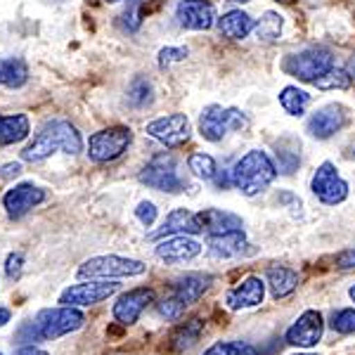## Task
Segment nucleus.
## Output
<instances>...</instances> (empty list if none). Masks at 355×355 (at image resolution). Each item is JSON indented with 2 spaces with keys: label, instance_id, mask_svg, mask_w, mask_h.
Instances as JSON below:
<instances>
[{
  "label": "nucleus",
  "instance_id": "79ce46f5",
  "mask_svg": "<svg viewBox=\"0 0 355 355\" xmlns=\"http://www.w3.org/2000/svg\"><path fill=\"white\" fill-rule=\"evenodd\" d=\"M10 318H12V313H10L8 308H0V327H5V324L10 322Z\"/></svg>",
  "mask_w": 355,
  "mask_h": 355
},
{
  "label": "nucleus",
  "instance_id": "ea45409f",
  "mask_svg": "<svg viewBox=\"0 0 355 355\" xmlns=\"http://www.w3.org/2000/svg\"><path fill=\"white\" fill-rule=\"evenodd\" d=\"M21 164H5L3 168H0V178L3 180H10V178H17V175H21Z\"/></svg>",
  "mask_w": 355,
  "mask_h": 355
},
{
  "label": "nucleus",
  "instance_id": "e433bc0d",
  "mask_svg": "<svg viewBox=\"0 0 355 355\" xmlns=\"http://www.w3.org/2000/svg\"><path fill=\"white\" fill-rule=\"evenodd\" d=\"M190 55L187 53V48H164L159 50V67H171L173 62H182L185 57Z\"/></svg>",
  "mask_w": 355,
  "mask_h": 355
},
{
  "label": "nucleus",
  "instance_id": "cd10ccee",
  "mask_svg": "<svg viewBox=\"0 0 355 355\" xmlns=\"http://www.w3.org/2000/svg\"><path fill=\"white\" fill-rule=\"evenodd\" d=\"M28 81V67L19 57H10V60H0V85L8 88H21Z\"/></svg>",
  "mask_w": 355,
  "mask_h": 355
},
{
  "label": "nucleus",
  "instance_id": "f257e3e1",
  "mask_svg": "<svg viewBox=\"0 0 355 355\" xmlns=\"http://www.w3.org/2000/svg\"><path fill=\"white\" fill-rule=\"evenodd\" d=\"M83 150V137L78 133V128L67 119H50L43 123V128L38 130L36 137L21 150V159L31 164H38L43 159L53 157L55 152L64 154H78Z\"/></svg>",
  "mask_w": 355,
  "mask_h": 355
},
{
  "label": "nucleus",
  "instance_id": "2f4dec72",
  "mask_svg": "<svg viewBox=\"0 0 355 355\" xmlns=\"http://www.w3.org/2000/svg\"><path fill=\"white\" fill-rule=\"evenodd\" d=\"M187 168L192 171L197 178L202 180H214L216 173H218V166H216V159L211 154H204V152H197L187 159Z\"/></svg>",
  "mask_w": 355,
  "mask_h": 355
},
{
  "label": "nucleus",
  "instance_id": "f03ea898",
  "mask_svg": "<svg viewBox=\"0 0 355 355\" xmlns=\"http://www.w3.org/2000/svg\"><path fill=\"white\" fill-rule=\"evenodd\" d=\"M277 173L279 171L270 159V154L263 152V150L246 152L230 171L232 185L237 187L244 197H256V194L266 192L275 182Z\"/></svg>",
  "mask_w": 355,
  "mask_h": 355
},
{
  "label": "nucleus",
  "instance_id": "412c9836",
  "mask_svg": "<svg viewBox=\"0 0 355 355\" xmlns=\"http://www.w3.org/2000/svg\"><path fill=\"white\" fill-rule=\"evenodd\" d=\"M249 254V242H246L244 230L223 232L209 237V256L216 261H230Z\"/></svg>",
  "mask_w": 355,
  "mask_h": 355
},
{
  "label": "nucleus",
  "instance_id": "c756f323",
  "mask_svg": "<svg viewBox=\"0 0 355 355\" xmlns=\"http://www.w3.org/2000/svg\"><path fill=\"white\" fill-rule=\"evenodd\" d=\"M282 26H284L282 15L268 10V12L263 15L259 21H254V33H256V38H259V41L272 43V41H277V38H279V33H282Z\"/></svg>",
  "mask_w": 355,
  "mask_h": 355
},
{
  "label": "nucleus",
  "instance_id": "c03bdc74",
  "mask_svg": "<svg viewBox=\"0 0 355 355\" xmlns=\"http://www.w3.org/2000/svg\"><path fill=\"white\" fill-rule=\"evenodd\" d=\"M227 3H242L244 5V3H249V0H227Z\"/></svg>",
  "mask_w": 355,
  "mask_h": 355
},
{
  "label": "nucleus",
  "instance_id": "ddd939ff",
  "mask_svg": "<svg viewBox=\"0 0 355 355\" xmlns=\"http://www.w3.org/2000/svg\"><path fill=\"white\" fill-rule=\"evenodd\" d=\"M152 303H157V294H154V289L135 287V289L123 291V294L119 296L116 303H114V308H112V315L119 324L130 327V324H135L137 320H140V315L145 313Z\"/></svg>",
  "mask_w": 355,
  "mask_h": 355
},
{
  "label": "nucleus",
  "instance_id": "f8f14e48",
  "mask_svg": "<svg viewBox=\"0 0 355 355\" xmlns=\"http://www.w3.org/2000/svg\"><path fill=\"white\" fill-rule=\"evenodd\" d=\"M311 190H313V194H315V197H318L322 204L336 206V204L346 202V197H348V182L339 175V171H336V166H334V164L324 162V164L320 166V168L313 173Z\"/></svg>",
  "mask_w": 355,
  "mask_h": 355
},
{
  "label": "nucleus",
  "instance_id": "393cba45",
  "mask_svg": "<svg viewBox=\"0 0 355 355\" xmlns=\"http://www.w3.org/2000/svg\"><path fill=\"white\" fill-rule=\"evenodd\" d=\"M173 234H192V211L187 209H175L166 216V220L162 223L157 232L150 234V239H166L173 237Z\"/></svg>",
  "mask_w": 355,
  "mask_h": 355
},
{
  "label": "nucleus",
  "instance_id": "a211bd4d",
  "mask_svg": "<svg viewBox=\"0 0 355 355\" xmlns=\"http://www.w3.org/2000/svg\"><path fill=\"white\" fill-rule=\"evenodd\" d=\"M175 19L190 31H209L216 24V10L209 0H182L175 8Z\"/></svg>",
  "mask_w": 355,
  "mask_h": 355
},
{
  "label": "nucleus",
  "instance_id": "72a5a7b5",
  "mask_svg": "<svg viewBox=\"0 0 355 355\" xmlns=\"http://www.w3.org/2000/svg\"><path fill=\"white\" fill-rule=\"evenodd\" d=\"M313 85H318L320 90H346L348 85H351V76H348L343 69H334L331 67L324 76H320L318 81H315Z\"/></svg>",
  "mask_w": 355,
  "mask_h": 355
},
{
  "label": "nucleus",
  "instance_id": "20e7f679",
  "mask_svg": "<svg viewBox=\"0 0 355 355\" xmlns=\"http://www.w3.org/2000/svg\"><path fill=\"white\" fill-rule=\"evenodd\" d=\"M137 178H140L142 185H147L150 190H157V192L178 194V192H185V187H187V178L182 175L178 159L173 154H166V152L152 157Z\"/></svg>",
  "mask_w": 355,
  "mask_h": 355
},
{
  "label": "nucleus",
  "instance_id": "4c0bfd02",
  "mask_svg": "<svg viewBox=\"0 0 355 355\" xmlns=\"http://www.w3.org/2000/svg\"><path fill=\"white\" fill-rule=\"evenodd\" d=\"M135 216L145 227H152L154 220H157V216H159V211H157V206H154L152 202H140V204H137V209H135Z\"/></svg>",
  "mask_w": 355,
  "mask_h": 355
},
{
  "label": "nucleus",
  "instance_id": "a878e982",
  "mask_svg": "<svg viewBox=\"0 0 355 355\" xmlns=\"http://www.w3.org/2000/svg\"><path fill=\"white\" fill-rule=\"evenodd\" d=\"M204 334V320L194 318V320H187V322L178 324L173 329V334H171V348L173 351H187V348H192L194 343L202 339Z\"/></svg>",
  "mask_w": 355,
  "mask_h": 355
},
{
  "label": "nucleus",
  "instance_id": "2eb2a0df",
  "mask_svg": "<svg viewBox=\"0 0 355 355\" xmlns=\"http://www.w3.org/2000/svg\"><path fill=\"white\" fill-rule=\"evenodd\" d=\"M234 230H244V223L239 216L230 214V211L204 209V211L192 214V234H206V237H214V234L234 232Z\"/></svg>",
  "mask_w": 355,
  "mask_h": 355
},
{
  "label": "nucleus",
  "instance_id": "f704fd0d",
  "mask_svg": "<svg viewBox=\"0 0 355 355\" xmlns=\"http://www.w3.org/2000/svg\"><path fill=\"white\" fill-rule=\"evenodd\" d=\"M331 329L336 334H355V308H341L331 315Z\"/></svg>",
  "mask_w": 355,
  "mask_h": 355
},
{
  "label": "nucleus",
  "instance_id": "b1692460",
  "mask_svg": "<svg viewBox=\"0 0 355 355\" xmlns=\"http://www.w3.org/2000/svg\"><path fill=\"white\" fill-rule=\"evenodd\" d=\"M218 28L225 38L230 41H242V38L249 36L254 31V19L249 15L242 12V10H230L218 19Z\"/></svg>",
  "mask_w": 355,
  "mask_h": 355
},
{
  "label": "nucleus",
  "instance_id": "de8ad7c7",
  "mask_svg": "<svg viewBox=\"0 0 355 355\" xmlns=\"http://www.w3.org/2000/svg\"><path fill=\"white\" fill-rule=\"evenodd\" d=\"M0 355H3V353H0Z\"/></svg>",
  "mask_w": 355,
  "mask_h": 355
},
{
  "label": "nucleus",
  "instance_id": "a19ab883",
  "mask_svg": "<svg viewBox=\"0 0 355 355\" xmlns=\"http://www.w3.org/2000/svg\"><path fill=\"white\" fill-rule=\"evenodd\" d=\"M15 355H48V353L41 351V348H36V346H21Z\"/></svg>",
  "mask_w": 355,
  "mask_h": 355
},
{
  "label": "nucleus",
  "instance_id": "5701e85b",
  "mask_svg": "<svg viewBox=\"0 0 355 355\" xmlns=\"http://www.w3.org/2000/svg\"><path fill=\"white\" fill-rule=\"evenodd\" d=\"M31 133L26 114H0V145H17Z\"/></svg>",
  "mask_w": 355,
  "mask_h": 355
},
{
  "label": "nucleus",
  "instance_id": "49530a36",
  "mask_svg": "<svg viewBox=\"0 0 355 355\" xmlns=\"http://www.w3.org/2000/svg\"><path fill=\"white\" fill-rule=\"evenodd\" d=\"M296 355H313V353H296Z\"/></svg>",
  "mask_w": 355,
  "mask_h": 355
},
{
  "label": "nucleus",
  "instance_id": "4468645a",
  "mask_svg": "<svg viewBox=\"0 0 355 355\" xmlns=\"http://www.w3.org/2000/svg\"><path fill=\"white\" fill-rule=\"evenodd\" d=\"M322 334H324L322 313L306 311V313H301L299 320H296V322L287 329L284 341H287L289 346H296V348H313L322 341Z\"/></svg>",
  "mask_w": 355,
  "mask_h": 355
},
{
  "label": "nucleus",
  "instance_id": "58836bf2",
  "mask_svg": "<svg viewBox=\"0 0 355 355\" xmlns=\"http://www.w3.org/2000/svg\"><path fill=\"white\" fill-rule=\"evenodd\" d=\"M336 268L339 270H355V246L353 249H346L336 256Z\"/></svg>",
  "mask_w": 355,
  "mask_h": 355
},
{
  "label": "nucleus",
  "instance_id": "6e6552de",
  "mask_svg": "<svg viewBox=\"0 0 355 355\" xmlns=\"http://www.w3.org/2000/svg\"><path fill=\"white\" fill-rule=\"evenodd\" d=\"M249 125V119L237 107L209 105L199 116V133L209 142H220L230 130H242Z\"/></svg>",
  "mask_w": 355,
  "mask_h": 355
},
{
  "label": "nucleus",
  "instance_id": "7ed1b4c3",
  "mask_svg": "<svg viewBox=\"0 0 355 355\" xmlns=\"http://www.w3.org/2000/svg\"><path fill=\"white\" fill-rule=\"evenodd\" d=\"M214 277L206 272H190L185 277L175 279L173 287H171V294L166 296L164 301L157 303V313L159 318L164 320H180L182 313L190 306H194L202 296L206 294V289L211 287Z\"/></svg>",
  "mask_w": 355,
  "mask_h": 355
},
{
  "label": "nucleus",
  "instance_id": "37998d69",
  "mask_svg": "<svg viewBox=\"0 0 355 355\" xmlns=\"http://www.w3.org/2000/svg\"><path fill=\"white\" fill-rule=\"evenodd\" d=\"M348 296H351V301L355 303V284H353V287H351V291H348Z\"/></svg>",
  "mask_w": 355,
  "mask_h": 355
},
{
  "label": "nucleus",
  "instance_id": "4be33fe9",
  "mask_svg": "<svg viewBox=\"0 0 355 355\" xmlns=\"http://www.w3.org/2000/svg\"><path fill=\"white\" fill-rule=\"evenodd\" d=\"M266 279H268V287H270L272 299H277V301L287 299V296L294 294L296 287H299V272L291 270V268H284V266L268 268Z\"/></svg>",
  "mask_w": 355,
  "mask_h": 355
},
{
  "label": "nucleus",
  "instance_id": "9d476101",
  "mask_svg": "<svg viewBox=\"0 0 355 355\" xmlns=\"http://www.w3.org/2000/svg\"><path fill=\"white\" fill-rule=\"evenodd\" d=\"M119 289H121V284L114 282V279H90V282L67 287L60 294V303L62 306H71V308L97 306V303L112 299Z\"/></svg>",
  "mask_w": 355,
  "mask_h": 355
},
{
  "label": "nucleus",
  "instance_id": "aec40b11",
  "mask_svg": "<svg viewBox=\"0 0 355 355\" xmlns=\"http://www.w3.org/2000/svg\"><path fill=\"white\" fill-rule=\"evenodd\" d=\"M343 125H346V110L341 105H327L308 119L306 130L315 140H329L334 133H339Z\"/></svg>",
  "mask_w": 355,
  "mask_h": 355
},
{
  "label": "nucleus",
  "instance_id": "473e14b6",
  "mask_svg": "<svg viewBox=\"0 0 355 355\" xmlns=\"http://www.w3.org/2000/svg\"><path fill=\"white\" fill-rule=\"evenodd\" d=\"M152 95H154L152 83L147 81V78H142V76L133 78V83L128 85V105L137 107V110H142V107L150 105Z\"/></svg>",
  "mask_w": 355,
  "mask_h": 355
},
{
  "label": "nucleus",
  "instance_id": "c9c22d12",
  "mask_svg": "<svg viewBox=\"0 0 355 355\" xmlns=\"http://www.w3.org/2000/svg\"><path fill=\"white\" fill-rule=\"evenodd\" d=\"M21 270H24V254L15 251V254H10L8 261H5V275L15 282V279L21 277Z\"/></svg>",
  "mask_w": 355,
  "mask_h": 355
},
{
  "label": "nucleus",
  "instance_id": "bb28decb",
  "mask_svg": "<svg viewBox=\"0 0 355 355\" xmlns=\"http://www.w3.org/2000/svg\"><path fill=\"white\" fill-rule=\"evenodd\" d=\"M275 154H277V166L284 175H291L301 166V142H296L294 137H282L275 142Z\"/></svg>",
  "mask_w": 355,
  "mask_h": 355
},
{
  "label": "nucleus",
  "instance_id": "39448f33",
  "mask_svg": "<svg viewBox=\"0 0 355 355\" xmlns=\"http://www.w3.org/2000/svg\"><path fill=\"white\" fill-rule=\"evenodd\" d=\"M33 334L38 341H55L60 336H67L71 331L81 329L85 324V315L78 308L60 306V308H43L36 318L31 320Z\"/></svg>",
  "mask_w": 355,
  "mask_h": 355
},
{
  "label": "nucleus",
  "instance_id": "f3484780",
  "mask_svg": "<svg viewBox=\"0 0 355 355\" xmlns=\"http://www.w3.org/2000/svg\"><path fill=\"white\" fill-rule=\"evenodd\" d=\"M45 199H48V194H45L43 187L33 185V182H21V185H15L12 190L5 192L3 206H5V211H8L10 218H21V216H26L33 206L43 204Z\"/></svg>",
  "mask_w": 355,
  "mask_h": 355
},
{
  "label": "nucleus",
  "instance_id": "7c9ffc66",
  "mask_svg": "<svg viewBox=\"0 0 355 355\" xmlns=\"http://www.w3.org/2000/svg\"><path fill=\"white\" fill-rule=\"evenodd\" d=\"M204 355H263V353L249 341H218L211 348H206Z\"/></svg>",
  "mask_w": 355,
  "mask_h": 355
},
{
  "label": "nucleus",
  "instance_id": "dca6fc26",
  "mask_svg": "<svg viewBox=\"0 0 355 355\" xmlns=\"http://www.w3.org/2000/svg\"><path fill=\"white\" fill-rule=\"evenodd\" d=\"M159 261L168 263V266H178V263H187L197 259L202 254V244L190 234H173V237L159 239L157 249H154Z\"/></svg>",
  "mask_w": 355,
  "mask_h": 355
},
{
  "label": "nucleus",
  "instance_id": "c85d7f7f",
  "mask_svg": "<svg viewBox=\"0 0 355 355\" xmlns=\"http://www.w3.org/2000/svg\"><path fill=\"white\" fill-rule=\"evenodd\" d=\"M313 97L306 93V90H301L299 85H287V88H282V93H279V105H282V110L289 114V116H303L308 110V105H311Z\"/></svg>",
  "mask_w": 355,
  "mask_h": 355
},
{
  "label": "nucleus",
  "instance_id": "1a4fd4ad",
  "mask_svg": "<svg viewBox=\"0 0 355 355\" xmlns=\"http://www.w3.org/2000/svg\"><path fill=\"white\" fill-rule=\"evenodd\" d=\"M331 67H334V55H331V50L318 48V45L301 50L299 55H291L287 57V62H284V71L303 83H315L320 76H324Z\"/></svg>",
  "mask_w": 355,
  "mask_h": 355
},
{
  "label": "nucleus",
  "instance_id": "0eeeda50",
  "mask_svg": "<svg viewBox=\"0 0 355 355\" xmlns=\"http://www.w3.org/2000/svg\"><path fill=\"white\" fill-rule=\"evenodd\" d=\"M147 266L135 259H123V256H95V259L83 261L78 268L81 279H116V277H137L145 275Z\"/></svg>",
  "mask_w": 355,
  "mask_h": 355
},
{
  "label": "nucleus",
  "instance_id": "6ab92c4d",
  "mask_svg": "<svg viewBox=\"0 0 355 355\" xmlns=\"http://www.w3.org/2000/svg\"><path fill=\"white\" fill-rule=\"evenodd\" d=\"M266 287L268 284L263 282L261 277L249 275V277H244L242 282L234 284V287L227 291L225 306L230 308V311H246V308L261 306L263 299H266Z\"/></svg>",
  "mask_w": 355,
  "mask_h": 355
},
{
  "label": "nucleus",
  "instance_id": "423d86ee",
  "mask_svg": "<svg viewBox=\"0 0 355 355\" xmlns=\"http://www.w3.org/2000/svg\"><path fill=\"white\" fill-rule=\"evenodd\" d=\"M133 142V130L128 125H110L88 137V159L95 164H110L121 159Z\"/></svg>",
  "mask_w": 355,
  "mask_h": 355
},
{
  "label": "nucleus",
  "instance_id": "9b49d317",
  "mask_svg": "<svg viewBox=\"0 0 355 355\" xmlns=\"http://www.w3.org/2000/svg\"><path fill=\"white\" fill-rule=\"evenodd\" d=\"M145 133L157 142H162V145L175 150V147H182L190 140L192 123L185 114H166V116H159L147 123Z\"/></svg>",
  "mask_w": 355,
  "mask_h": 355
},
{
  "label": "nucleus",
  "instance_id": "a18cd8bd",
  "mask_svg": "<svg viewBox=\"0 0 355 355\" xmlns=\"http://www.w3.org/2000/svg\"><path fill=\"white\" fill-rule=\"evenodd\" d=\"M107 3H123V0H107Z\"/></svg>",
  "mask_w": 355,
  "mask_h": 355
}]
</instances>
